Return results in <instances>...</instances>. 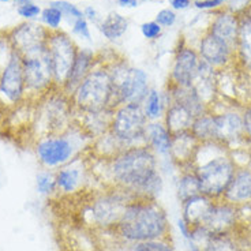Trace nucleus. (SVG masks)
<instances>
[{
    "instance_id": "1",
    "label": "nucleus",
    "mask_w": 251,
    "mask_h": 251,
    "mask_svg": "<svg viewBox=\"0 0 251 251\" xmlns=\"http://www.w3.org/2000/svg\"><path fill=\"white\" fill-rule=\"evenodd\" d=\"M104 163L112 187L134 198H157L163 190L156 153L148 145L126 148Z\"/></svg>"
},
{
    "instance_id": "2",
    "label": "nucleus",
    "mask_w": 251,
    "mask_h": 251,
    "mask_svg": "<svg viewBox=\"0 0 251 251\" xmlns=\"http://www.w3.org/2000/svg\"><path fill=\"white\" fill-rule=\"evenodd\" d=\"M112 231L127 243L168 239L170 221L165 209L156 198L137 197L126 205L119 223Z\"/></svg>"
},
{
    "instance_id": "3",
    "label": "nucleus",
    "mask_w": 251,
    "mask_h": 251,
    "mask_svg": "<svg viewBox=\"0 0 251 251\" xmlns=\"http://www.w3.org/2000/svg\"><path fill=\"white\" fill-rule=\"evenodd\" d=\"M70 99L74 108L81 113L115 109V88L109 67H94Z\"/></svg>"
},
{
    "instance_id": "4",
    "label": "nucleus",
    "mask_w": 251,
    "mask_h": 251,
    "mask_svg": "<svg viewBox=\"0 0 251 251\" xmlns=\"http://www.w3.org/2000/svg\"><path fill=\"white\" fill-rule=\"evenodd\" d=\"M191 132L200 142H232L245 134L243 118L238 113L228 112L221 115H206L195 118Z\"/></svg>"
},
{
    "instance_id": "5",
    "label": "nucleus",
    "mask_w": 251,
    "mask_h": 251,
    "mask_svg": "<svg viewBox=\"0 0 251 251\" xmlns=\"http://www.w3.org/2000/svg\"><path fill=\"white\" fill-rule=\"evenodd\" d=\"M142 104H122L113 109L108 131L125 148L145 144V130L148 126Z\"/></svg>"
},
{
    "instance_id": "6",
    "label": "nucleus",
    "mask_w": 251,
    "mask_h": 251,
    "mask_svg": "<svg viewBox=\"0 0 251 251\" xmlns=\"http://www.w3.org/2000/svg\"><path fill=\"white\" fill-rule=\"evenodd\" d=\"M115 88V107L122 104H144L149 93V76L142 69L116 64L109 67Z\"/></svg>"
},
{
    "instance_id": "7",
    "label": "nucleus",
    "mask_w": 251,
    "mask_h": 251,
    "mask_svg": "<svg viewBox=\"0 0 251 251\" xmlns=\"http://www.w3.org/2000/svg\"><path fill=\"white\" fill-rule=\"evenodd\" d=\"M191 168L200 180L201 194L212 200L224 194L236 171L232 160L224 153L212 156L200 165H191Z\"/></svg>"
},
{
    "instance_id": "8",
    "label": "nucleus",
    "mask_w": 251,
    "mask_h": 251,
    "mask_svg": "<svg viewBox=\"0 0 251 251\" xmlns=\"http://www.w3.org/2000/svg\"><path fill=\"white\" fill-rule=\"evenodd\" d=\"M71 128L59 134H50L41 137L36 145V154L40 164L47 170L60 168L73 161L79 149L76 144V137L70 134Z\"/></svg>"
},
{
    "instance_id": "9",
    "label": "nucleus",
    "mask_w": 251,
    "mask_h": 251,
    "mask_svg": "<svg viewBox=\"0 0 251 251\" xmlns=\"http://www.w3.org/2000/svg\"><path fill=\"white\" fill-rule=\"evenodd\" d=\"M47 50L52 64L55 86L56 89H62L73 69L79 50L76 48L73 38H70L66 33L53 30L50 31L47 40Z\"/></svg>"
},
{
    "instance_id": "10",
    "label": "nucleus",
    "mask_w": 251,
    "mask_h": 251,
    "mask_svg": "<svg viewBox=\"0 0 251 251\" xmlns=\"http://www.w3.org/2000/svg\"><path fill=\"white\" fill-rule=\"evenodd\" d=\"M134 197L127 194L123 190L112 187V190L96 197L89 207L93 226L101 229H113L119 223L126 205Z\"/></svg>"
},
{
    "instance_id": "11",
    "label": "nucleus",
    "mask_w": 251,
    "mask_h": 251,
    "mask_svg": "<svg viewBox=\"0 0 251 251\" xmlns=\"http://www.w3.org/2000/svg\"><path fill=\"white\" fill-rule=\"evenodd\" d=\"M26 93L47 94L56 89L53 81V71L47 47L44 50L22 56Z\"/></svg>"
},
{
    "instance_id": "12",
    "label": "nucleus",
    "mask_w": 251,
    "mask_h": 251,
    "mask_svg": "<svg viewBox=\"0 0 251 251\" xmlns=\"http://www.w3.org/2000/svg\"><path fill=\"white\" fill-rule=\"evenodd\" d=\"M25 94L26 85L22 56L17 50H14L10 60L0 71V96L8 104L17 105L24 100Z\"/></svg>"
},
{
    "instance_id": "13",
    "label": "nucleus",
    "mask_w": 251,
    "mask_h": 251,
    "mask_svg": "<svg viewBox=\"0 0 251 251\" xmlns=\"http://www.w3.org/2000/svg\"><path fill=\"white\" fill-rule=\"evenodd\" d=\"M48 36L50 31L45 27L33 22H27L15 27L10 33L8 40L14 50H17L21 56H26L44 50L47 47Z\"/></svg>"
},
{
    "instance_id": "14",
    "label": "nucleus",
    "mask_w": 251,
    "mask_h": 251,
    "mask_svg": "<svg viewBox=\"0 0 251 251\" xmlns=\"http://www.w3.org/2000/svg\"><path fill=\"white\" fill-rule=\"evenodd\" d=\"M198 53L191 48H180L176 53L172 71H171L170 85L179 88H188L194 81L200 67Z\"/></svg>"
},
{
    "instance_id": "15",
    "label": "nucleus",
    "mask_w": 251,
    "mask_h": 251,
    "mask_svg": "<svg viewBox=\"0 0 251 251\" xmlns=\"http://www.w3.org/2000/svg\"><path fill=\"white\" fill-rule=\"evenodd\" d=\"M236 221V209L232 203H212L206 217L200 226L210 235L228 232Z\"/></svg>"
},
{
    "instance_id": "16",
    "label": "nucleus",
    "mask_w": 251,
    "mask_h": 251,
    "mask_svg": "<svg viewBox=\"0 0 251 251\" xmlns=\"http://www.w3.org/2000/svg\"><path fill=\"white\" fill-rule=\"evenodd\" d=\"M201 144L195 135L191 132V130L184 132H177L172 135L170 148V158L172 163H175L179 167H188L193 158L198 145Z\"/></svg>"
},
{
    "instance_id": "17",
    "label": "nucleus",
    "mask_w": 251,
    "mask_h": 251,
    "mask_svg": "<svg viewBox=\"0 0 251 251\" xmlns=\"http://www.w3.org/2000/svg\"><path fill=\"white\" fill-rule=\"evenodd\" d=\"M94 69V55L93 52L88 48L85 50H78V55L74 64H73V69L70 71L67 79L64 82L63 88L60 89L63 93L67 94L69 97H71V94L74 93V90L78 88V85L81 83L85 76L88 75L89 73Z\"/></svg>"
},
{
    "instance_id": "18",
    "label": "nucleus",
    "mask_w": 251,
    "mask_h": 251,
    "mask_svg": "<svg viewBox=\"0 0 251 251\" xmlns=\"http://www.w3.org/2000/svg\"><path fill=\"white\" fill-rule=\"evenodd\" d=\"M171 139H172V134L168 131L164 122L160 120L148 122L145 130V144L156 153V156H170Z\"/></svg>"
},
{
    "instance_id": "19",
    "label": "nucleus",
    "mask_w": 251,
    "mask_h": 251,
    "mask_svg": "<svg viewBox=\"0 0 251 251\" xmlns=\"http://www.w3.org/2000/svg\"><path fill=\"white\" fill-rule=\"evenodd\" d=\"M200 53L203 62L207 63L209 66L219 67L228 62L229 55H231V48L221 40L214 37L212 33H207L206 36L202 38Z\"/></svg>"
},
{
    "instance_id": "20",
    "label": "nucleus",
    "mask_w": 251,
    "mask_h": 251,
    "mask_svg": "<svg viewBox=\"0 0 251 251\" xmlns=\"http://www.w3.org/2000/svg\"><path fill=\"white\" fill-rule=\"evenodd\" d=\"M164 125L168 128V131L174 135L177 132H184L191 130V126L194 123L195 116L177 102L170 101L165 107L164 112Z\"/></svg>"
},
{
    "instance_id": "21",
    "label": "nucleus",
    "mask_w": 251,
    "mask_h": 251,
    "mask_svg": "<svg viewBox=\"0 0 251 251\" xmlns=\"http://www.w3.org/2000/svg\"><path fill=\"white\" fill-rule=\"evenodd\" d=\"M224 198L229 203H242L251 200V171H235L232 180L224 191Z\"/></svg>"
},
{
    "instance_id": "22",
    "label": "nucleus",
    "mask_w": 251,
    "mask_h": 251,
    "mask_svg": "<svg viewBox=\"0 0 251 251\" xmlns=\"http://www.w3.org/2000/svg\"><path fill=\"white\" fill-rule=\"evenodd\" d=\"M212 198H209L206 195H197L193 197L187 201H184L183 205V217L182 219L187 223V226L190 228L194 226H200L202 224V221L206 217L209 209L212 206Z\"/></svg>"
},
{
    "instance_id": "23",
    "label": "nucleus",
    "mask_w": 251,
    "mask_h": 251,
    "mask_svg": "<svg viewBox=\"0 0 251 251\" xmlns=\"http://www.w3.org/2000/svg\"><path fill=\"white\" fill-rule=\"evenodd\" d=\"M239 27H240L239 19L232 14L226 13L221 14L220 17L214 19L210 33L213 34L214 37L221 40L223 43H226L232 50V45L238 43Z\"/></svg>"
},
{
    "instance_id": "24",
    "label": "nucleus",
    "mask_w": 251,
    "mask_h": 251,
    "mask_svg": "<svg viewBox=\"0 0 251 251\" xmlns=\"http://www.w3.org/2000/svg\"><path fill=\"white\" fill-rule=\"evenodd\" d=\"M213 67L209 66L207 63L201 60L200 67H198V73L195 75L194 81L191 83V88L194 89L195 93L198 94V97L201 99L205 105H206L207 100L212 99L214 90V75H213Z\"/></svg>"
},
{
    "instance_id": "25",
    "label": "nucleus",
    "mask_w": 251,
    "mask_h": 251,
    "mask_svg": "<svg viewBox=\"0 0 251 251\" xmlns=\"http://www.w3.org/2000/svg\"><path fill=\"white\" fill-rule=\"evenodd\" d=\"M56 187L63 194H71L76 191L82 180V171L76 167L75 161H70L69 165H63L56 174Z\"/></svg>"
},
{
    "instance_id": "26",
    "label": "nucleus",
    "mask_w": 251,
    "mask_h": 251,
    "mask_svg": "<svg viewBox=\"0 0 251 251\" xmlns=\"http://www.w3.org/2000/svg\"><path fill=\"white\" fill-rule=\"evenodd\" d=\"M127 27H128L127 19L119 13L108 14L105 19L100 24L101 33L109 41H115V40L122 37L127 31Z\"/></svg>"
},
{
    "instance_id": "27",
    "label": "nucleus",
    "mask_w": 251,
    "mask_h": 251,
    "mask_svg": "<svg viewBox=\"0 0 251 251\" xmlns=\"http://www.w3.org/2000/svg\"><path fill=\"white\" fill-rule=\"evenodd\" d=\"M201 194V187H200V180L194 174L193 170H188L183 172L182 176L179 177L177 182V197L180 202H184Z\"/></svg>"
},
{
    "instance_id": "28",
    "label": "nucleus",
    "mask_w": 251,
    "mask_h": 251,
    "mask_svg": "<svg viewBox=\"0 0 251 251\" xmlns=\"http://www.w3.org/2000/svg\"><path fill=\"white\" fill-rule=\"evenodd\" d=\"M142 107L149 122L160 120L165 112V101H164L163 93H160L157 89H151Z\"/></svg>"
},
{
    "instance_id": "29",
    "label": "nucleus",
    "mask_w": 251,
    "mask_h": 251,
    "mask_svg": "<svg viewBox=\"0 0 251 251\" xmlns=\"http://www.w3.org/2000/svg\"><path fill=\"white\" fill-rule=\"evenodd\" d=\"M201 249L202 251H240L238 243L228 235V232L209 235Z\"/></svg>"
},
{
    "instance_id": "30",
    "label": "nucleus",
    "mask_w": 251,
    "mask_h": 251,
    "mask_svg": "<svg viewBox=\"0 0 251 251\" xmlns=\"http://www.w3.org/2000/svg\"><path fill=\"white\" fill-rule=\"evenodd\" d=\"M238 45L242 59L245 60L246 64L251 66V21L249 18L245 19L240 24L238 34Z\"/></svg>"
},
{
    "instance_id": "31",
    "label": "nucleus",
    "mask_w": 251,
    "mask_h": 251,
    "mask_svg": "<svg viewBox=\"0 0 251 251\" xmlns=\"http://www.w3.org/2000/svg\"><path fill=\"white\" fill-rule=\"evenodd\" d=\"M128 251H174L168 239H154L130 243Z\"/></svg>"
},
{
    "instance_id": "32",
    "label": "nucleus",
    "mask_w": 251,
    "mask_h": 251,
    "mask_svg": "<svg viewBox=\"0 0 251 251\" xmlns=\"http://www.w3.org/2000/svg\"><path fill=\"white\" fill-rule=\"evenodd\" d=\"M37 190L40 194H52L56 191V175L50 171H43L37 175Z\"/></svg>"
},
{
    "instance_id": "33",
    "label": "nucleus",
    "mask_w": 251,
    "mask_h": 251,
    "mask_svg": "<svg viewBox=\"0 0 251 251\" xmlns=\"http://www.w3.org/2000/svg\"><path fill=\"white\" fill-rule=\"evenodd\" d=\"M50 6L56 7L57 10L63 14V17H66V18L69 19V22H75L76 19L83 18V13H82L81 10L78 8L74 4H71L69 1H66V0H56V1H52Z\"/></svg>"
},
{
    "instance_id": "34",
    "label": "nucleus",
    "mask_w": 251,
    "mask_h": 251,
    "mask_svg": "<svg viewBox=\"0 0 251 251\" xmlns=\"http://www.w3.org/2000/svg\"><path fill=\"white\" fill-rule=\"evenodd\" d=\"M41 19L50 30H57L63 21V14L57 10L56 7L50 6L41 11Z\"/></svg>"
},
{
    "instance_id": "35",
    "label": "nucleus",
    "mask_w": 251,
    "mask_h": 251,
    "mask_svg": "<svg viewBox=\"0 0 251 251\" xmlns=\"http://www.w3.org/2000/svg\"><path fill=\"white\" fill-rule=\"evenodd\" d=\"M141 31H142V36L148 40H156L161 36V31L163 27L157 24L156 21H151V22H146L144 25L141 26Z\"/></svg>"
},
{
    "instance_id": "36",
    "label": "nucleus",
    "mask_w": 251,
    "mask_h": 251,
    "mask_svg": "<svg viewBox=\"0 0 251 251\" xmlns=\"http://www.w3.org/2000/svg\"><path fill=\"white\" fill-rule=\"evenodd\" d=\"M176 21V14L174 13V10L171 8H164L161 11H158L156 15V22L161 27H170L175 24Z\"/></svg>"
},
{
    "instance_id": "37",
    "label": "nucleus",
    "mask_w": 251,
    "mask_h": 251,
    "mask_svg": "<svg viewBox=\"0 0 251 251\" xmlns=\"http://www.w3.org/2000/svg\"><path fill=\"white\" fill-rule=\"evenodd\" d=\"M73 33L76 34L78 37L85 38V40L90 41V30H89L88 21H86L85 17H83V18L76 19L75 22L73 24Z\"/></svg>"
},
{
    "instance_id": "38",
    "label": "nucleus",
    "mask_w": 251,
    "mask_h": 251,
    "mask_svg": "<svg viewBox=\"0 0 251 251\" xmlns=\"http://www.w3.org/2000/svg\"><path fill=\"white\" fill-rule=\"evenodd\" d=\"M18 14L22 18L33 19L41 14V10H40V7L36 6V4H33L30 1V3H27L25 6L18 7Z\"/></svg>"
},
{
    "instance_id": "39",
    "label": "nucleus",
    "mask_w": 251,
    "mask_h": 251,
    "mask_svg": "<svg viewBox=\"0 0 251 251\" xmlns=\"http://www.w3.org/2000/svg\"><path fill=\"white\" fill-rule=\"evenodd\" d=\"M226 0H197L194 1V6L201 10H206V8H216V7L221 6Z\"/></svg>"
},
{
    "instance_id": "40",
    "label": "nucleus",
    "mask_w": 251,
    "mask_h": 251,
    "mask_svg": "<svg viewBox=\"0 0 251 251\" xmlns=\"http://www.w3.org/2000/svg\"><path fill=\"white\" fill-rule=\"evenodd\" d=\"M83 17L89 19L90 22L96 24V25L100 22V15H99V13L96 11V8H93V7H86L85 11H83Z\"/></svg>"
},
{
    "instance_id": "41",
    "label": "nucleus",
    "mask_w": 251,
    "mask_h": 251,
    "mask_svg": "<svg viewBox=\"0 0 251 251\" xmlns=\"http://www.w3.org/2000/svg\"><path fill=\"white\" fill-rule=\"evenodd\" d=\"M243 118V126H245V132L251 138V108H249L245 112Z\"/></svg>"
},
{
    "instance_id": "42",
    "label": "nucleus",
    "mask_w": 251,
    "mask_h": 251,
    "mask_svg": "<svg viewBox=\"0 0 251 251\" xmlns=\"http://www.w3.org/2000/svg\"><path fill=\"white\" fill-rule=\"evenodd\" d=\"M174 10H186L190 6V0H168Z\"/></svg>"
},
{
    "instance_id": "43",
    "label": "nucleus",
    "mask_w": 251,
    "mask_h": 251,
    "mask_svg": "<svg viewBox=\"0 0 251 251\" xmlns=\"http://www.w3.org/2000/svg\"><path fill=\"white\" fill-rule=\"evenodd\" d=\"M118 4H119L120 7L134 8V7H138L139 1L138 0H118Z\"/></svg>"
},
{
    "instance_id": "44",
    "label": "nucleus",
    "mask_w": 251,
    "mask_h": 251,
    "mask_svg": "<svg viewBox=\"0 0 251 251\" xmlns=\"http://www.w3.org/2000/svg\"><path fill=\"white\" fill-rule=\"evenodd\" d=\"M14 3H15L18 7H21V6H25V4H27V3H30V0H14Z\"/></svg>"
},
{
    "instance_id": "45",
    "label": "nucleus",
    "mask_w": 251,
    "mask_h": 251,
    "mask_svg": "<svg viewBox=\"0 0 251 251\" xmlns=\"http://www.w3.org/2000/svg\"><path fill=\"white\" fill-rule=\"evenodd\" d=\"M247 18L251 21V7H250V10H249V17H247Z\"/></svg>"
},
{
    "instance_id": "46",
    "label": "nucleus",
    "mask_w": 251,
    "mask_h": 251,
    "mask_svg": "<svg viewBox=\"0 0 251 251\" xmlns=\"http://www.w3.org/2000/svg\"><path fill=\"white\" fill-rule=\"evenodd\" d=\"M0 1H10V0H0Z\"/></svg>"
}]
</instances>
